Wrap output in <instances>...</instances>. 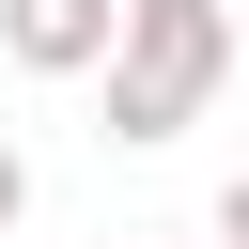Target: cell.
<instances>
[{
    "label": "cell",
    "mask_w": 249,
    "mask_h": 249,
    "mask_svg": "<svg viewBox=\"0 0 249 249\" xmlns=\"http://www.w3.org/2000/svg\"><path fill=\"white\" fill-rule=\"evenodd\" d=\"M202 62H218V16H202V0H156V16H140V78H124V124H171V109L202 93Z\"/></svg>",
    "instance_id": "obj_1"
},
{
    "label": "cell",
    "mask_w": 249,
    "mask_h": 249,
    "mask_svg": "<svg viewBox=\"0 0 249 249\" xmlns=\"http://www.w3.org/2000/svg\"><path fill=\"white\" fill-rule=\"evenodd\" d=\"M16 47H47V62H78V47H93V0H16Z\"/></svg>",
    "instance_id": "obj_2"
},
{
    "label": "cell",
    "mask_w": 249,
    "mask_h": 249,
    "mask_svg": "<svg viewBox=\"0 0 249 249\" xmlns=\"http://www.w3.org/2000/svg\"><path fill=\"white\" fill-rule=\"evenodd\" d=\"M233 249H249V187H233Z\"/></svg>",
    "instance_id": "obj_3"
},
{
    "label": "cell",
    "mask_w": 249,
    "mask_h": 249,
    "mask_svg": "<svg viewBox=\"0 0 249 249\" xmlns=\"http://www.w3.org/2000/svg\"><path fill=\"white\" fill-rule=\"evenodd\" d=\"M0 218H16V156H0Z\"/></svg>",
    "instance_id": "obj_4"
}]
</instances>
